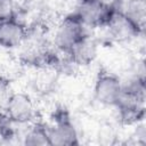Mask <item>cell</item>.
Instances as JSON below:
<instances>
[{
    "label": "cell",
    "instance_id": "cell-1",
    "mask_svg": "<svg viewBox=\"0 0 146 146\" xmlns=\"http://www.w3.org/2000/svg\"><path fill=\"white\" fill-rule=\"evenodd\" d=\"M145 91V78L143 74L136 75L127 82H122V90L114 105L122 124H138L144 120Z\"/></svg>",
    "mask_w": 146,
    "mask_h": 146
},
{
    "label": "cell",
    "instance_id": "cell-2",
    "mask_svg": "<svg viewBox=\"0 0 146 146\" xmlns=\"http://www.w3.org/2000/svg\"><path fill=\"white\" fill-rule=\"evenodd\" d=\"M51 121L52 123L49 127L51 146H75L80 144L78 130L65 106H56L51 114Z\"/></svg>",
    "mask_w": 146,
    "mask_h": 146
},
{
    "label": "cell",
    "instance_id": "cell-3",
    "mask_svg": "<svg viewBox=\"0 0 146 146\" xmlns=\"http://www.w3.org/2000/svg\"><path fill=\"white\" fill-rule=\"evenodd\" d=\"M88 35L87 26L74 13H72L66 15L57 25L54 42L59 51L67 55L76 43Z\"/></svg>",
    "mask_w": 146,
    "mask_h": 146
},
{
    "label": "cell",
    "instance_id": "cell-4",
    "mask_svg": "<svg viewBox=\"0 0 146 146\" xmlns=\"http://www.w3.org/2000/svg\"><path fill=\"white\" fill-rule=\"evenodd\" d=\"M116 10L115 5L104 0H78L73 13L87 27H99L106 26Z\"/></svg>",
    "mask_w": 146,
    "mask_h": 146
},
{
    "label": "cell",
    "instance_id": "cell-5",
    "mask_svg": "<svg viewBox=\"0 0 146 146\" xmlns=\"http://www.w3.org/2000/svg\"><path fill=\"white\" fill-rule=\"evenodd\" d=\"M121 90V78L112 71L107 70L106 67H99L94 83V98L99 104L106 106H114Z\"/></svg>",
    "mask_w": 146,
    "mask_h": 146
},
{
    "label": "cell",
    "instance_id": "cell-6",
    "mask_svg": "<svg viewBox=\"0 0 146 146\" xmlns=\"http://www.w3.org/2000/svg\"><path fill=\"white\" fill-rule=\"evenodd\" d=\"M6 115L16 124H27L35 119V106L31 96L23 91L9 95L5 105Z\"/></svg>",
    "mask_w": 146,
    "mask_h": 146
},
{
    "label": "cell",
    "instance_id": "cell-7",
    "mask_svg": "<svg viewBox=\"0 0 146 146\" xmlns=\"http://www.w3.org/2000/svg\"><path fill=\"white\" fill-rule=\"evenodd\" d=\"M26 36L27 27L16 15L0 22V48H16L26 39Z\"/></svg>",
    "mask_w": 146,
    "mask_h": 146
},
{
    "label": "cell",
    "instance_id": "cell-8",
    "mask_svg": "<svg viewBox=\"0 0 146 146\" xmlns=\"http://www.w3.org/2000/svg\"><path fill=\"white\" fill-rule=\"evenodd\" d=\"M117 8L129 21L133 23L136 27L144 32L146 19L145 0H125V2L122 6H119Z\"/></svg>",
    "mask_w": 146,
    "mask_h": 146
},
{
    "label": "cell",
    "instance_id": "cell-9",
    "mask_svg": "<svg viewBox=\"0 0 146 146\" xmlns=\"http://www.w3.org/2000/svg\"><path fill=\"white\" fill-rule=\"evenodd\" d=\"M67 56L78 65H88L96 57V43L88 35L82 41L76 43L70 50Z\"/></svg>",
    "mask_w": 146,
    "mask_h": 146
},
{
    "label": "cell",
    "instance_id": "cell-10",
    "mask_svg": "<svg viewBox=\"0 0 146 146\" xmlns=\"http://www.w3.org/2000/svg\"><path fill=\"white\" fill-rule=\"evenodd\" d=\"M23 144L25 146H51L49 127L41 121L33 122L23 137Z\"/></svg>",
    "mask_w": 146,
    "mask_h": 146
},
{
    "label": "cell",
    "instance_id": "cell-11",
    "mask_svg": "<svg viewBox=\"0 0 146 146\" xmlns=\"http://www.w3.org/2000/svg\"><path fill=\"white\" fill-rule=\"evenodd\" d=\"M58 79V72L55 67L44 66L35 74L34 86L40 92H49L56 84Z\"/></svg>",
    "mask_w": 146,
    "mask_h": 146
},
{
    "label": "cell",
    "instance_id": "cell-12",
    "mask_svg": "<svg viewBox=\"0 0 146 146\" xmlns=\"http://www.w3.org/2000/svg\"><path fill=\"white\" fill-rule=\"evenodd\" d=\"M16 123L11 121L6 113H0V138L5 140H9L16 136L15 130Z\"/></svg>",
    "mask_w": 146,
    "mask_h": 146
},
{
    "label": "cell",
    "instance_id": "cell-13",
    "mask_svg": "<svg viewBox=\"0 0 146 146\" xmlns=\"http://www.w3.org/2000/svg\"><path fill=\"white\" fill-rule=\"evenodd\" d=\"M15 1L14 0H0V22L15 16Z\"/></svg>",
    "mask_w": 146,
    "mask_h": 146
},
{
    "label": "cell",
    "instance_id": "cell-14",
    "mask_svg": "<svg viewBox=\"0 0 146 146\" xmlns=\"http://www.w3.org/2000/svg\"><path fill=\"white\" fill-rule=\"evenodd\" d=\"M2 81H3V78H2V75H1V74H0V87H1V84H2V83H3V82H2Z\"/></svg>",
    "mask_w": 146,
    "mask_h": 146
}]
</instances>
